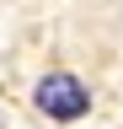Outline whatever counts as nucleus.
I'll return each mask as SVG.
<instances>
[{
    "label": "nucleus",
    "instance_id": "obj_1",
    "mask_svg": "<svg viewBox=\"0 0 123 129\" xmlns=\"http://www.w3.org/2000/svg\"><path fill=\"white\" fill-rule=\"evenodd\" d=\"M32 102L43 118H54V124H75V118H86L91 113V86L80 75H70V70H48L32 86Z\"/></svg>",
    "mask_w": 123,
    "mask_h": 129
}]
</instances>
